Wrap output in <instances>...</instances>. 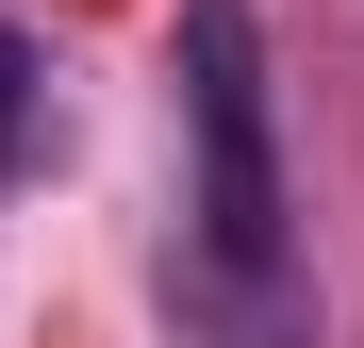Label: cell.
I'll return each mask as SVG.
<instances>
[{"instance_id": "2", "label": "cell", "mask_w": 364, "mask_h": 348, "mask_svg": "<svg viewBox=\"0 0 364 348\" xmlns=\"http://www.w3.org/2000/svg\"><path fill=\"white\" fill-rule=\"evenodd\" d=\"M50 149V67H33V33H0V183Z\"/></svg>"}, {"instance_id": "1", "label": "cell", "mask_w": 364, "mask_h": 348, "mask_svg": "<svg viewBox=\"0 0 364 348\" xmlns=\"http://www.w3.org/2000/svg\"><path fill=\"white\" fill-rule=\"evenodd\" d=\"M182 166H199V249L265 299L282 282V100H265L249 0H182Z\"/></svg>"}]
</instances>
